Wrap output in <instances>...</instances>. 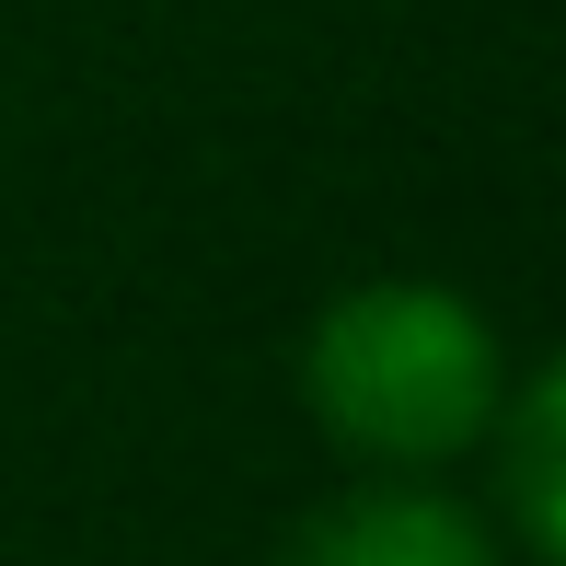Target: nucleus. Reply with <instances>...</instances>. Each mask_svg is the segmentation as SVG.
<instances>
[{
  "instance_id": "1",
  "label": "nucleus",
  "mask_w": 566,
  "mask_h": 566,
  "mask_svg": "<svg viewBox=\"0 0 566 566\" xmlns=\"http://www.w3.org/2000/svg\"><path fill=\"white\" fill-rule=\"evenodd\" d=\"M509 394L497 324L474 313L440 277H358L313 313L301 336V405L347 462H394V474H428V462L474 451L485 417Z\"/></svg>"
},
{
  "instance_id": "2",
  "label": "nucleus",
  "mask_w": 566,
  "mask_h": 566,
  "mask_svg": "<svg viewBox=\"0 0 566 566\" xmlns=\"http://www.w3.org/2000/svg\"><path fill=\"white\" fill-rule=\"evenodd\" d=\"M277 566H509V555L485 509L440 497V485H347L277 544Z\"/></svg>"
},
{
  "instance_id": "3",
  "label": "nucleus",
  "mask_w": 566,
  "mask_h": 566,
  "mask_svg": "<svg viewBox=\"0 0 566 566\" xmlns=\"http://www.w3.org/2000/svg\"><path fill=\"white\" fill-rule=\"evenodd\" d=\"M555 428H566V370H521L497 394L474 451H497V497H509V532H521V566H555L566 555V474H555Z\"/></svg>"
}]
</instances>
